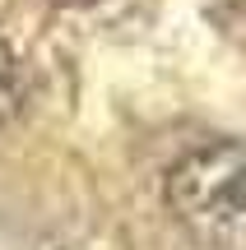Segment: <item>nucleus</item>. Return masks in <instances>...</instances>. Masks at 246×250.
<instances>
[{
	"instance_id": "1",
	"label": "nucleus",
	"mask_w": 246,
	"mask_h": 250,
	"mask_svg": "<svg viewBox=\"0 0 246 250\" xmlns=\"http://www.w3.org/2000/svg\"><path fill=\"white\" fill-rule=\"evenodd\" d=\"M167 208L200 246L246 250V144H200L172 162Z\"/></svg>"
},
{
	"instance_id": "2",
	"label": "nucleus",
	"mask_w": 246,
	"mask_h": 250,
	"mask_svg": "<svg viewBox=\"0 0 246 250\" xmlns=\"http://www.w3.org/2000/svg\"><path fill=\"white\" fill-rule=\"evenodd\" d=\"M14 107H19V65L9 56V46L0 42V125L14 116Z\"/></svg>"
}]
</instances>
